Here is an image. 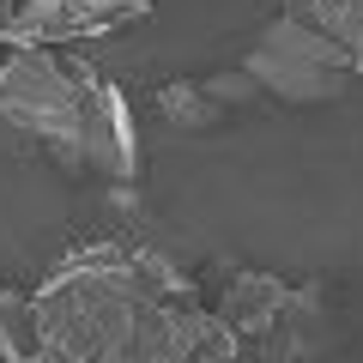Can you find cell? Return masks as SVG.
<instances>
[{
    "mask_svg": "<svg viewBox=\"0 0 363 363\" xmlns=\"http://www.w3.org/2000/svg\"><path fill=\"white\" fill-rule=\"evenodd\" d=\"M242 73L255 79L267 97H285V104H333L339 91L363 73V61L345 43H333L327 30L279 13L255 43H248Z\"/></svg>",
    "mask_w": 363,
    "mask_h": 363,
    "instance_id": "2",
    "label": "cell"
},
{
    "mask_svg": "<svg viewBox=\"0 0 363 363\" xmlns=\"http://www.w3.org/2000/svg\"><path fill=\"white\" fill-rule=\"evenodd\" d=\"M0 116L67 169H97L109 182L140 176L128 97L61 49H13L0 61Z\"/></svg>",
    "mask_w": 363,
    "mask_h": 363,
    "instance_id": "1",
    "label": "cell"
},
{
    "mask_svg": "<svg viewBox=\"0 0 363 363\" xmlns=\"http://www.w3.org/2000/svg\"><path fill=\"white\" fill-rule=\"evenodd\" d=\"M260 97L267 91L236 67V73H206V79H176V85H164L157 91V109H164V121H176L188 133H212L224 121L248 116Z\"/></svg>",
    "mask_w": 363,
    "mask_h": 363,
    "instance_id": "4",
    "label": "cell"
},
{
    "mask_svg": "<svg viewBox=\"0 0 363 363\" xmlns=\"http://www.w3.org/2000/svg\"><path fill=\"white\" fill-rule=\"evenodd\" d=\"M145 13H152V0H18L13 18L0 25V43L6 49H61V43L133 25Z\"/></svg>",
    "mask_w": 363,
    "mask_h": 363,
    "instance_id": "3",
    "label": "cell"
},
{
    "mask_svg": "<svg viewBox=\"0 0 363 363\" xmlns=\"http://www.w3.org/2000/svg\"><path fill=\"white\" fill-rule=\"evenodd\" d=\"M0 363H43L37 303L25 291H0Z\"/></svg>",
    "mask_w": 363,
    "mask_h": 363,
    "instance_id": "6",
    "label": "cell"
},
{
    "mask_svg": "<svg viewBox=\"0 0 363 363\" xmlns=\"http://www.w3.org/2000/svg\"><path fill=\"white\" fill-rule=\"evenodd\" d=\"M303 309H309V297H303V291H291V285H279V279H267V272H236L230 285H224V297H218L224 327H230V333H242V339L279 333V327L297 321Z\"/></svg>",
    "mask_w": 363,
    "mask_h": 363,
    "instance_id": "5",
    "label": "cell"
},
{
    "mask_svg": "<svg viewBox=\"0 0 363 363\" xmlns=\"http://www.w3.org/2000/svg\"><path fill=\"white\" fill-rule=\"evenodd\" d=\"M285 13L315 25V30H327L333 43H345L363 61V0H285Z\"/></svg>",
    "mask_w": 363,
    "mask_h": 363,
    "instance_id": "7",
    "label": "cell"
}]
</instances>
